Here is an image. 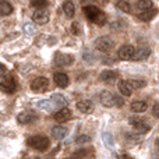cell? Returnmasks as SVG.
<instances>
[{"label":"cell","mask_w":159,"mask_h":159,"mask_svg":"<svg viewBox=\"0 0 159 159\" xmlns=\"http://www.w3.org/2000/svg\"><path fill=\"white\" fill-rule=\"evenodd\" d=\"M82 13L87 16V18L91 22L96 25H103L106 22V14L101 10V8L95 7L92 4H84L82 7Z\"/></svg>","instance_id":"6da1fadb"},{"label":"cell","mask_w":159,"mask_h":159,"mask_svg":"<svg viewBox=\"0 0 159 159\" xmlns=\"http://www.w3.org/2000/svg\"><path fill=\"white\" fill-rule=\"evenodd\" d=\"M27 144L31 147V148L36 149V151H46L48 148H49L50 145V141L48 137H45V135H34V137H30L27 141Z\"/></svg>","instance_id":"7a4b0ae2"},{"label":"cell","mask_w":159,"mask_h":159,"mask_svg":"<svg viewBox=\"0 0 159 159\" xmlns=\"http://www.w3.org/2000/svg\"><path fill=\"white\" fill-rule=\"evenodd\" d=\"M115 46V42L109 38V36H101L95 41V48L99 52H110Z\"/></svg>","instance_id":"3957f363"},{"label":"cell","mask_w":159,"mask_h":159,"mask_svg":"<svg viewBox=\"0 0 159 159\" xmlns=\"http://www.w3.org/2000/svg\"><path fill=\"white\" fill-rule=\"evenodd\" d=\"M49 88V80L45 77H38L31 82V89L34 92H45Z\"/></svg>","instance_id":"277c9868"},{"label":"cell","mask_w":159,"mask_h":159,"mask_svg":"<svg viewBox=\"0 0 159 159\" xmlns=\"http://www.w3.org/2000/svg\"><path fill=\"white\" fill-rule=\"evenodd\" d=\"M17 88L16 80L13 77H4L0 82V91L4 93H13Z\"/></svg>","instance_id":"5b68a950"},{"label":"cell","mask_w":159,"mask_h":159,"mask_svg":"<svg viewBox=\"0 0 159 159\" xmlns=\"http://www.w3.org/2000/svg\"><path fill=\"white\" fill-rule=\"evenodd\" d=\"M129 121H130V124H131V126L134 127L138 133H141V134H145V133H148L149 130H151V127H149L144 120H141L140 117H135V116H134V117H130Z\"/></svg>","instance_id":"8992f818"},{"label":"cell","mask_w":159,"mask_h":159,"mask_svg":"<svg viewBox=\"0 0 159 159\" xmlns=\"http://www.w3.org/2000/svg\"><path fill=\"white\" fill-rule=\"evenodd\" d=\"M50 16H49V11L45 10V8H38V10L34 13L32 16V20L34 22H36V24H46L48 21H49Z\"/></svg>","instance_id":"52a82bcc"},{"label":"cell","mask_w":159,"mask_h":159,"mask_svg":"<svg viewBox=\"0 0 159 159\" xmlns=\"http://www.w3.org/2000/svg\"><path fill=\"white\" fill-rule=\"evenodd\" d=\"M55 63L57 64V66H71L73 63H74V56L71 55H66V53H57L55 57Z\"/></svg>","instance_id":"ba28073f"},{"label":"cell","mask_w":159,"mask_h":159,"mask_svg":"<svg viewBox=\"0 0 159 159\" xmlns=\"http://www.w3.org/2000/svg\"><path fill=\"white\" fill-rule=\"evenodd\" d=\"M149 55H151V50H149L148 48H141V49H138V50H134V53H133V56H131V60L144 61L149 57Z\"/></svg>","instance_id":"9c48e42d"},{"label":"cell","mask_w":159,"mask_h":159,"mask_svg":"<svg viewBox=\"0 0 159 159\" xmlns=\"http://www.w3.org/2000/svg\"><path fill=\"white\" fill-rule=\"evenodd\" d=\"M71 119V112H70L69 107L63 106L60 110H57V112L55 113V120L59 121V123H64V121L70 120Z\"/></svg>","instance_id":"30bf717a"},{"label":"cell","mask_w":159,"mask_h":159,"mask_svg":"<svg viewBox=\"0 0 159 159\" xmlns=\"http://www.w3.org/2000/svg\"><path fill=\"white\" fill-rule=\"evenodd\" d=\"M134 53V48L131 45H124L119 49L117 52V56L121 59V60H131V56Z\"/></svg>","instance_id":"8fae6325"},{"label":"cell","mask_w":159,"mask_h":159,"mask_svg":"<svg viewBox=\"0 0 159 159\" xmlns=\"http://www.w3.org/2000/svg\"><path fill=\"white\" fill-rule=\"evenodd\" d=\"M101 103L105 107H113L115 106V95L109 91H103L101 93Z\"/></svg>","instance_id":"7c38bea8"},{"label":"cell","mask_w":159,"mask_h":159,"mask_svg":"<svg viewBox=\"0 0 159 159\" xmlns=\"http://www.w3.org/2000/svg\"><path fill=\"white\" fill-rule=\"evenodd\" d=\"M77 109L84 115H89V113L93 112V103L91 101H80L77 103Z\"/></svg>","instance_id":"4fadbf2b"},{"label":"cell","mask_w":159,"mask_h":159,"mask_svg":"<svg viewBox=\"0 0 159 159\" xmlns=\"http://www.w3.org/2000/svg\"><path fill=\"white\" fill-rule=\"evenodd\" d=\"M158 14V10L154 7L148 8V10H143L140 14H138V18L141 20V21H151L152 18H154L155 16Z\"/></svg>","instance_id":"5bb4252c"},{"label":"cell","mask_w":159,"mask_h":159,"mask_svg":"<svg viewBox=\"0 0 159 159\" xmlns=\"http://www.w3.org/2000/svg\"><path fill=\"white\" fill-rule=\"evenodd\" d=\"M101 80L103 82H107V84L115 82L117 80V73L113 71V70H105V71L101 73Z\"/></svg>","instance_id":"9a60e30c"},{"label":"cell","mask_w":159,"mask_h":159,"mask_svg":"<svg viewBox=\"0 0 159 159\" xmlns=\"http://www.w3.org/2000/svg\"><path fill=\"white\" fill-rule=\"evenodd\" d=\"M55 82L57 87L60 88H66L69 85L70 80H69V75L64 74V73H56L55 74Z\"/></svg>","instance_id":"2e32d148"},{"label":"cell","mask_w":159,"mask_h":159,"mask_svg":"<svg viewBox=\"0 0 159 159\" xmlns=\"http://www.w3.org/2000/svg\"><path fill=\"white\" fill-rule=\"evenodd\" d=\"M63 11L64 14H66L69 18H73L75 14V7H74V3L71 2V0H66V2L63 3Z\"/></svg>","instance_id":"e0dca14e"},{"label":"cell","mask_w":159,"mask_h":159,"mask_svg":"<svg viewBox=\"0 0 159 159\" xmlns=\"http://www.w3.org/2000/svg\"><path fill=\"white\" fill-rule=\"evenodd\" d=\"M119 91H120L124 96H130V95H131L133 88H131V85H130L129 80H123V81L119 82Z\"/></svg>","instance_id":"ac0fdd59"},{"label":"cell","mask_w":159,"mask_h":159,"mask_svg":"<svg viewBox=\"0 0 159 159\" xmlns=\"http://www.w3.org/2000/svg\"><path fill=\"white\" fill-rule=\"evenodd\" d=\"M17 120H18V123H21V124L32 123V121L35 120V115H32V113H30V112H22L18 115Z\"/></svg>","instance_id":"d6986e66"},{"label":"cell","mask_w":159,"mask_h":159,"mask_svg":"<svg viewBox=\"0 0 159 159\" xmlns=\"http://www.w3.org/2000/svg\"><path fill=\"white\" fill-rule=\"evenodd\" d=\"M67 133H69V130H67L66 127H61V126L53 127V129H52L53 138H57V140H63V138L67 135Z\"/></svg>","instance_id":"ffe728a7"},{"label":"cell","mask_w":159,"mask_h":159,"mask_svg":"<svg viewBox=\"0 0 159 159\" xmlns=\"http://www.w3.org/2000/svg\"><path fill=\"white\" fill-rule=\"evenodd\" d=\"M130 107H131V110L135 113H143V112H145L148 106H147V103L144 101H134V102H131Z\"/></svg>","instance_id":"44dd1931"},{"label":"cell","mask_w":159,"mask_h":159,"mask_svg":"<svg viewBox=\"0 0 159 159\" xmlns=\"http://www.w3.org/2000/svg\"><path fill=\"white\" fill-rule=\"evenodd\" d=\"M13 13V6L7 0H0V16H8Z\"/></svg>","instance_id":"7402d4cb"},{"label":"cell","mask_w":159,"mask_h":159,"mask_svg":"<svg viewBox=\"0 0 159 159\" xmlns=\"http://www.w3.org/2000/svg\"><path fill=\"white\" fill-rule=\"evenodd\" d=\"M55 102L50 99V101H41V102H38V107L39 109H42V110H46V112H52L53 109H55Z\"/></svg>","instance_id":"603a6c76"},{"label":"cell","mask_w":159,"mask_h":159,"mask_svg":"<svg viewBox=\"0 0 159 159\" xmlns=\"http://www.w3.org/2000/svg\"><path fill=\"white\" fill-rule=\"evenodd\" d=\"M102 140H103V144L107 147V148H113L115 147V140H113V135L107 131L102 133Z\"/></svg>","instance_id":"cb8c5ba5"},{"label":"cell","mask_w":159,"mask_h":159,"mask_svg":"<svg viewBox=\"0 0 159 159\" xmlns=\"http://www.w3.org/2000/svg\"><path fill=\"white\" fill-rule=\"evenodd\" d=\"M116 7H117L119 10L124 11V13H130V11H131V6H130V3L126 2V0H117V2H116Z\"/></svg>","instance_id":"d4e9b609"},{"label":"cell","mask_w":159,"mask_h":159,"mask_svg":"<svg viewBox=\"0 0 159 159\" xmlns=\"http://www.w3.org/2000/svg\"><path fill=\"white\" fill-rule=\"evenodd\" d=\"M52 101L55 102V105L56 106H66L67 105V101H66V98H64L63 95H60V93H55V95L52 96Z\"/></svg>","instance_id":"484cf974"},{"label":"cell","mask_w":159,"mask_h":159,"mask_svg":"<svg viewBox=\"0 0 159 159\" xmlns=\"http://www.w3.org/2000/svg\"><path fill=\"white\" fill-rule=\"evenodd\" d=\"M154 7V3H152V0H138L137 2V8L138 10H148V8Z\"/></svg>","instance_id":"4316f807"},{"label":"cell","mask_w":159,"mask_h":159,"mask_svg":"<svg viewBox=\"0 0 159 159\" xmlns=\"http://www.w3.org/2000/svg\"><path fill=\"white\" fill-rule=\"evenodd\" d=\"M129 82L133 89H141V88H144L147 85V82L144 80H129Z\"/></svg>","instance_id":"83f0119b"},{"label":"cell","mask_w":159,"mask_h":159,"mask_svg":"<svg viewBox=\"0 0 159 159\" xmlns=\"http://www.w3.org/2000/svg\"><path fill=\"white\" fill-rule=\"evenodd\" d=\"M126 138H127V141H129V143H131V144H138V143H141V137H140V135L131 134V133L126 134Z\"/></svg>","instance_id":"f1b7e54d"},{"label":"cell","mask_w":159,"mask_h":159,"mask_svg":"<svg viewBox=\"0 0 159 159\" xmlns=\"http://www.w3.org/2000/svg\"><path fill=\"white\" fill-rule=\"evenodd\" d=\"M31 4L36 8H43L48 6V2L46 0H31Z\"/></svg>","instance_id":"f546056e"},{"label":"cell","mask_w":159,"mask_h":159,"mask_svg":"<svg viewBox=\"0 0 159 159\" xmlns=\"http://www.w3.org/2000/svg\"><path fill=\"white\" fill-rule=\"evenodd\" d=\"M71 32L74 34V35H80V34H81V28H80L78 22H73L71 24Z\"/></svg>","instance_id":"4dcf8cb0"},{"label":"cell","mask_w":159,"mask_h":159,"mask_svg":"<svg viewBox=\"0 0 159 159\" xmlns=\"http://www.w3.org/2000/svg\"><path fill=\"white\" fill-rule=\"evenodd\" d=\"M91 138L88 137V135H80V137L75 140V143L77 144H85V143H89Z\"/></svg>","instance_id":"1f68e13d"},{"label":"cell","mask_w":159,"mask_h":159,"mask_svg":"<svg viewBox=\"0 0 159 159\" xmlns=\"http://www.w3.org/2000/svg\"><path fill=\"white\" fill-rule=\"evenodd\" d=\"M24 32L25 34H34L35 32V27H34V24H25L24 25Z\"/></svg>","instance_id":"d6a6232c"},{"label":"cell","mask_w":159,"mask_h":159,"mask_svg":"<svg viewBox=\"0 0 159 159\" xmlns=\"http://www.w3.org/2000/svg\"><path fill=\"white\" fill-rule=\"evenodd\" d=\"M73 157H75V158H80V157H93L92 154H88L85 149H82V151H80V152H75V154H73Z\"/></svg>","instance_id":"836d02e7"},{"label":"cell","mask_w":159,"mask_h":159,"mask_svg":"<svg viewBox=\"0 0 159 159\" xmlns=\"http://www.w3.org/2000/svg\"><path fill=\"white\" fill-rule=\"evenodd\" d=\"M123 105H124V99L121 96H115V106L121 107Z\"/></svg>","instance_id":"e575fe53"},{"label":"cell","mask_w":159,"mask_h":159,"mask_svg":"<svg viewBox=\"0 0 159 159\" xmlns=\"http://www.w3.org/2000/svg\"><path fill=\"white\" fill-rule=\"evenodd\" d=\"M152 112H154V116H155V117H158V119H159V103L155 105L154 109H152Z\"/></svg>","instance_id":"d590c367"},{"label":"cell","mask_w":159,"mask_h":159,"mask_svg":"<svg viewBox=\"0 0 159 159\" xmlns=\"http://www.w3.org/2000/svg\"><path fill=\"white\" fill-rule=\"evenodd\" d=\"M7 73V69H6V66L4 64H2L0 63V77H3V75Z\"/></svg>","instance_id":"8d00e7d4"},{"label":"cell","mask_w":159,"mask_h":159,"mask_svg":"<svg viewBox=\"0 0 159 159\" xmlns=\"http://www.w3.org/2000/svg\"><path fill=\"white\" fill-rule=\"evenodd\" d=\"M80 2H81L82 4H93V3H96L98 0H80Z\"/></svg>","instance_id":"74e56055"}]
</instances>
